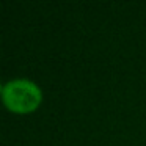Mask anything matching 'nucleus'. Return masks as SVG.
<instances>
[{
	"instance_id": "obj_1",
	"label": "nucleus",
	"mask_w": 146,
	"mask_h": 146,
	"mask_svg": "<svg viewBox=\"0 0 146 146\" xmlns=\"http://www.w3.org/2000/svg\"><path fill=\"white\" fill-rule=\"evenodd\" d=\"M5 108L14 115H30L42 104V90L29 79H11L0 88Z\"/></svg>"
}]
</instances>
